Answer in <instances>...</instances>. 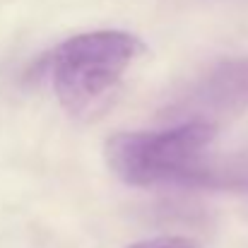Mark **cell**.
I'll return each mask as SVG.
<instances>
[{"label": "cell", "mask_w": 248, "mask_h": 248, "mask_svg": "<svg viewBox=\"0 0 248 248\" xmlns=\"http://www.w3.org/2000/svg\"><path fill=\"white\" fill-rule=\"evenodd\" d=\"M128 248H202V244L190 236H155V239L130 244Z\"/></svg>", "instance_id": "cell-4"}, {"label": "cell", "mask_w": 248, "mask_h": 248, "mask_svg": "<svg viewBox=\"0 0 248 248\" xmlns=\"http://www.w3.org/2000/svg\"><path fill=\"white\" fill-rule=\"evenodd\" d=\"M219 128L202 121H178L164 130H125L104 145L106 166L125 186L155 188L205 178L202 157Z\"/></svg>", "instance_id": "cell-2"}, {"label": "cell", "mask_w": 248, "mask_h": 248, "mask_svg": "<svg viewBox=\"0 0 248 248\" xmlns=\"http://www.w3.org/2000/svg\"><path fill=\"white\" fill-rule=\"evenodd\" d=\"M248 108V56L217 61L178 99L171 113L183 121H202L219 128Z\"/></svg>", "instance_id": "cell-3"}, {"label": "cell", "mask_w": 248, "mask_h": 248, "mask_svg": "<svg viewBox=\"0 0 248 248\" xmlns=\"http://www.w3.org/2000/svg\"><path fill=\"white\" fill-rule=\"evenodd\" d=\"M142 53V39L123 29H96L65 39L48 63L61 106L73 118L99 116Z\"/></svg>", "instance_id": "cell-1"}]
</instances>
